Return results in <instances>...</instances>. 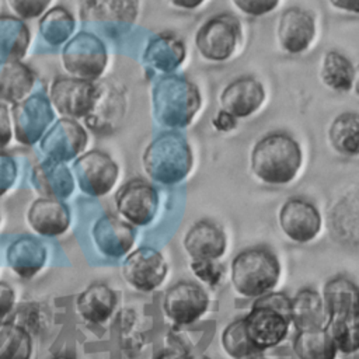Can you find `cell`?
I'll list each match as a JSON object with an SVG mask.
<instances>
[{
  "mask_svg": "<svg viewBox=\"0 0 359 359\" xmlns=\"http://www.w3.org/2000/svg\"><path fill=\"white\" fill-rule=\"evenodd\" d=\"M222 346L233 359H240L250 353L258 352L247 335L244 318L234 320L226 325L222 332Z\"/></svg>",
  "mask_w": 359,
  "mask_h": 359,
  "instance_id": "obj_35",
  "label": "cell"
},
{
  "mask_svg": "<svg viewBox=\"0 0 359 359\" xmlns=\"http://www.w3.org/2000/svg\"><path fill=\"white\" fill-rule=\"evenodd\" d=\"M233 3L248 15H264L272 11L278 0H233Z\"/></svg>",
  "mask_w": 359,
  "mask_h": 359,
  "instance_id": "obj_39",
  "label": "cell"
},
{
  "mask_svg": "<svg viewBox=\"0 0 359 359\" xmlns=\"http://www.w3.org/2000/svg\"><path fill=\"white\" fill-rule=\"evenodd\" d=\"M50 359H73L70 356H65V355H60V356H55V358H50Z\"/></svg>",
  "mask_w": 359,
  "mask_h": 359,
  "instance_id": "obj_48",
  "label": "cell"
},
{
  "mask_svg": "<svg viewBox=\"0 0 359 359\" xmlns=\"http://www.w3.org/2000/svg\"><path fill=\"white\" fill-rule=\"evenodd\" d=\"M353 87H355L356 94L359 95V66H358V69L355 70V74H353Z\"/></svg>",
  "mask_w": 359,
  "mask_h": 359,
  "instance_id": "obj_46",
  "label": "cell"
},
{
  "mask_svg": "<svg viewBox=\"0 0 359 359\" xmlns=\"http://www.w3.org/2000/svg\"><path fill=\"white\" fill-rule=\"evenodd\" d=\"M279 226L289 240L304 244L314 240L320 233L321 216L311 202L289 198L279 210Z\"/></svg>",
  "mask_w": 359,
  "mask_h": 359,
  "instance_id": "obj_14",
  "label": "cell"
},
{
  "mask_svg": "<svg viewBox=\"0 0 359 359\" xmlns=\"http://www.w3.org/2000/svg\"><path fill=\"white\" fill-rule=\"evenodd\" d=\"M325 328L342 353L359 351V287L345 276L330 279L323 289Z\"/></svg>",
  "mask_w": 359,
  "mask_h": 359,
  "instance_id": "obj_1",
  "label": "cell"
},
{
  "mask_svg": "<svg viewBox=\"0 0 359 359\" xmlns=\"http://www.w3.org/2000/svg\"><path fill=\"white\" fill-rule=\"evenodd\" d=\"M353 74L355 70L344 55L334 50L325 53L321 69V79L330 88L348 91L353 84Z\"/></svg>",
  "mask_w": 359,
  "mask_h": 359,
  "instance_id": "obj_33",
  "label": "cell"
},
{
  "mask_svg": "<svg viewBox=\"0 0 359 359\" xmlns=\"http://www.w3.org/2000/svg\"><path fill=\"white\" fill-rule=\"evenodd\" d=\"M32 70L18 60H0V101L17 102L34 86Z\"/></svg>",
  "mask_w": 359,
  "mask_h": 359,
  "instance_id": "obj_27",
  "label": "cell"
},
{
  "mask_svg": "<svg viewBox=\"0 0 359 359\" xmlns=\"http://www.w3.org/2000/svg\"><path fill=\"white\" fill-rule=\"evenodd\" d=\"M213 126L217 129V130H222V132H227V130H231L234 126H236V118L226 112L224 109H222L216 118L213 119Z\"/></svg>",
  "mask_w": 359,
  "mask_h": 359,
  "instance_id": "obj_42",
  "label": "cell"
},
{
  "mask_svg": "<svg viewBox=\"0 0 359 359\" xmlns=\"http://www.w3.org/2000/svg\"><path fill=\"white\" fill-rule=\"evenodd\" d=\"M11 140V123L6 105L0 104V147H4Z\"/></svg>",
  "mask_w": 359,
  "mask_h": 359,
  "instance_id": "obj_41",
  "label": "cell"
},
{
  "mask_svg": "<svg viewBox=\"0 0 359 359\" xmlns=\"http://www.w3.org/2000/svg\"><path fill=\"white\" fill-rule=\"evenodd\" d=\"M247 335L258 352L279 345L289 334L290 299L280 292H269L255 300L243 317Z\"/></svg>",
  "mask_w": 359,
  "mask_h": 359,
  "instance_id": "obj_4",
  "label": "cell"
},
{
  "mask_svg": "<svg viewBox=\"0 0 359 359\" xmlns=\"http://www.w3.org/2000/svg\"><path fill=\"white\" fill-rule=\"evenodd\" d=\"M73 28L74 20L72 14L62 7H56L48 11L39 22L41 34L43 35L45 41L52 45H59L66 41L73 32Z\"/></svg>",
  "mask_w": 359,
  "mask_h": 359,
  "instance_id": "obj_34",
  "label": "cell"
},
{
  "mask_svg": "<svg viewBox=\"0 0 359 359\" xmlns=\"http://www.w3.org/2000/svg\"><path fill=\"white\" fill-rule=\"evenodd\" d=\"M115 206L129 224L146 226L157 213L158 195L156 188L147 181L133 178L118 189Z\"/></svg>",
  "mask_w": 359,
  "mask_h": 359,
  "instance_id": "obj_10",
  "label": "cell"
},
{
  "mask_svg": "<svg viewBox=\"0 0 359 359\" xmlns=\"http://www.w3.org/2000/svg\"><path fill=\"white\" fill-rule=\"evenodd\" d=\"M17 177V165L11 156L0 151V196L14 184Z\"/></svg>",
  "mask_w": 359,
  "mask_h": 359,
  "instance_id": "obj_38",
  "label": "cell"
},
{
  "mask_svg": "<svg viewBox=\"0 0 359 359\" xmlns=\"http://www.w3.org/2000/svg\"><path fill=\"white\" fill-rule=\"evenodd\" d=\"M280 276L278 257L265 247L240 251L231 261L230 279L234 290L248 299H258L275 289Z\"/></svg>",
  "mask_w": 359,
  "mask_h": 359,
  "instance_id": "obj_3",
  "label": "cell"
},
{
  "mask_svg": "<svg viewBox=\"0 0 359 359\" xmlns=\"http://www.w3.org/2000/svg\"><path fill=\"white\" fill-rule=\"evenodd\" d=\"M116 307V294L105 283H93L76 299V309L83 320L91 324L107 321Z\"/></svg>",
  "mask_w": 359,
  "mask_h": 359,
  "instance_id": "obj_26",
  "label": "cell"
},
{
  "mask_svg": "<svg viewBox=\"0 0 359 359\" xmlns=\"http://www.w3.org/2000/svg\"><path fill=\"white\" fill-rule=\"evenodd\" d=\"M316 32L314 20L307 11L292 7L280 15L278 36L282 48L289 53L306 50Z\"/></svg>",
  "mask_w": 359,
  "mask_h": 359,
  "instance_id": "obj_21",
  "label": "cell"
},
{
  "mask_svg": "<svg viewBox=\"0 0 359 359\" xmlns=\"http://www.w3.org/2000/svg\"><path fill=\"white\" fill-rule=\"evenodd\" d=\"M203 0H170V3L175 7L180 8H187V10H192L195 7H198Z\"/></svg>",
  "mask_w": 359,
  "mask_h": 359,
  "instance_id": "obj_45",
  "label": "cell"
},
{
  "mask_svg": "<svg viewBox=\"0 0 359 359\" xmlns=\"http://www.w3.org/2000/svg\"><path fill=\"white\" fill-rule=\"evenodd\" d=\"M80 18L84 22L130 24L137 14L136 0H80Z\"/></svg>",
  "mask_w": 359,
  "mask_h": 359,
  "instance_id": "obj_22",
  "label": "cell"
},
{
  "mask_svg": "<svg viewBox=\"0 0 359 359\" xmlns=\"http://www.w3.org/2000/svg\"><path fill=\"white\" fill-rule=\"evenodd\" d=\"M185 48L182 42L171 34H160L154 36L146 52L144 59L158 70H174L184 59Z\"/></svg>",
  "mask_w": 359,
  "mask_h": 359,
  "instance_id": "obj_29",
  "label": "cell"
},
{
  "mask_svg": "<svg viewBox=\"0 0 359 359\" xmlns=\"http://www.w3.org/2000/svg\"><path fill=\"white\" fill-rule=\"evenodd\" d=\"M293 351L299 359H335L337 345L325 327L297 331Z\"/></svg>",
  "mask_w": 359,
  "mask_h": 359,
  "instance_id": "obj_28",
  "label": "cell"
},
{
  "mask_svg": "<svg viewBox=\"0 0 359 359\" xmlns=\"http://www.w3.org/2000/svg\"><path fill=\"white\" fill-rule=\"evenodd\" d=\"M209 307L206 290L191 280L170 286L163 297V310L175 325H189L199 320Z\"/></svg>",
  "mask_w": 359,
  "mask_h": 359,
  "instance_id": "obj_7",
  "label": "cell"
},
{
  "mask_svg": "<svg viewBox=\"0 0 359 359\" xmlns=\"http://www.w3.org/2000/svg\"><path fill=\"white\" fill-rule=\"evenodd\" d=\"M50 0H8L11 10L21 18H34L41 15Z\"/></svg>",
  "mask_w": 359,
  "mask_h": 359,
  "instance_id": "obj_37",
  "label": "cell"
},
{
  "mask_svg": "<svg viewBox=\"0 0 359 359\" xmlns=\"http://www.w3.org/2000/svg\"><path fill=\"white\" fill-rule=\"evenodd\" d=\"M337 8L359 14V0H330Z\"/></svg>",
  "mask_w": 359,
  "mask_h": 359,
  "instance_id": "obj_44",
  "label": "cell"
},
{
  "mask_svg": "<svg viewBox=\"0 0 359 359\" xmlns=\"http://www.w3.org/2000/svg\"><path fill=\"white\" fill-rule=\"evenodd\" d=\"M167 262L153 247H139L132 251L122 265V276L133 289L151 292L167 276Z\"/></svg>",
  "mask_w": 359,
  "mask_h": 359,
  "instance_id": "obj_12",
  "label": "cell"
},
{
  "mask_svg": "<svg viewBox=\"0 0 359 359\" xmlns=\"http://www.w3.org/2000/svg\"><path fill=\"white\" fill-rule=\"evenodd\" d=\"M87 143L84 129L72 119H60L43 136L41 142L42 151L55 161H69L79 156Z\"/></svg>",
  "mask_w": 359,
  "mask_h": 359,
  "instance_id": "obj_16",
  "label": "cell"
},
{
  "mask_svg": "<svg viewBox=\"0 0 359 359\" xmlns=\"http://www.w3.org/2000/svg\"><path fill=\"white\" fill-rule=\"evenodd\" d=\"M29 43L27 25L14 17H0V57L18 60L24 56Z\"/></svg>",
  "mask_w": 359,
  "mask_h": 359,
  "instance_id": "obj_31",
  "label": "cell"
},
{
  "mask_svg": "<svg viewBox=\"0 0 359 359\" xmlns=\"http://www.w3.org/2000/svg\"><path fill=\"white\" fill-rule=\"evenodd\" d=\"M189 266L192 273L208 286H216L222 280L223 266L217 259H192Z\"/></svg>",
  "mask_w": 359,
  "mask_h": 359,
  "instance_id": "obj_36",
  "label": "cell"
},
{
  "mask_svg": "<svg viewBox=\"0 0 359 359\" xmlns=\"http://www.w3.org/2000/svg\"><path fill=\"white\" fill-rule=\"evenodd\" d=\"M100 88L84 79L57 77L50 87V98L57 112L72 118L87 116L95 107Z\"/></svg>",
  "mask_w": 359,
  "mask_h": 359,
  "instance_id": "obj_11",
  "label": "cell"
},
{
  "mask_svg": "<svg viewBox=\"0 0 359 359\" xmlns=\"http://www.w3.org/2000/svg\"><path fill=\"white\" fill-rule=\"evenodd\" d=\"M264 97L265 93L259 81L254 77H240L224 87L220 104L234 118H244L259 108Z\"/></svg>",
  "mask_w": 359,
  "mask_h": 359,
  "instance_id": "obj_20",
  "label": "cell"
},
{
  "mask_svg": "<svg viewBox=\"0 0 359 359\" xmlns=\"http://www.w3.org/2000/svg\"><path fill=\"white\" fill-rule=\"evenodd\" d=\"M32 338L14 323H0V359H31Z\"/></svg>",
  "mask_w": 359,
  "mask_h": 359,
  "instance_id": "obj_32",
  "label": "cell"
},
{
  "mask_svg": "<svg viewBox=\"0 0 359 359\" xmlns=\"http://www.w3.org/2000/svg\"><path fill=\"white\" fill-rule=\"evenodd\" d=\"M156 118L165 126H187L199 109L198 88L178 76L163 77L153 93Z\"/></svg>",
  "mask_w": 359,
  "mask_h": 359,
  "instance_id": "obj_6",
  "label": "cell"
},
{
  "mask_svg": "<svg viewBox=\"0 0 359 359\" xmlns=\"http://www.w3.org/2000/svg\"><path fill=\"white\" fill-rule=\"evenodd\" d=\"M238 36V20L230 14H220L208 20L198 29L195 43L203 57L222 62L233 53Z\"/></svg>",
  "mask_w": 359,
  "mask_h": 359,
  "instance_id": "obj_9",
  "label": "cell"
},
{
  "mask_svg": "<svg viewBox=\"0 0 359 359\" xmlns=\"http://www.w3.org/2000/svg\"><path fill=\"white\" fill-rule=\"evenodd\" d=\"M63 65L77 79L93 80L101 76L107 65L102 42L93 34H77L63 49Z\"/></svg>",
  "mask_w": 359,
  "mask_h": 359,
  "instance_id": "obj_8",
  "label": "cell"
},
{
  "mask_svg": "<svg viewBox=\"0 0 359 359\" xmlns=\"http://www.w3.org/2000/svg\"><path fill=\"white\" fill-rule=\"evenodd\" d=\"M182 245L192 259H219L226 251L227 238L213 222L199 220L189 227Z\"/></svg>",
  "mask_w": 359,
  "mask_h": 359,
  "instance_id": "obj_18",
  "label": "cell"
},
{
  "mask_svg": "<svg viewBox=\"0 0 359 359\" xmlns=\"http://www.w3.org/2000/svg\"><path fill=\"white\" fill-rule=\"evenodd\" d=\"M73 171L80 189L91 196L108 194L116 182L118 165L100 150H91L74 161Z\"/></svg>",
  "mask_w": 359,
  "mask_h": 359,
  "instance_id": "obj_13",
  "label": "cell"
},
{
  "mask_svg": "<svg viewBox=\"0 0 359 359\" xmlns=\"http://www.w3.org/2000/svg\"><path fill=\"white\" fill-rule=\"evenodd\" d=\"M156 359H194L192 355L184 346H171L160 352Z\"/></svg>",
  "mask_w": 359,
  "mask_h": 359,
  "instance_id": "obj_43",
  "label": "cell"
},
{
  "mask_svg": "<svg viewBox=\"0 0 359 359\" xmlns=\"http://www.w3.org/2000/svg\"><path fill=\"white\" fill-rule=\"evenodd\" d=\"M53 119L49 101L42 94L32 95L13 107V121L18 142L29 146L41 139Z\"/></svg>",
  "mask_w": 359,
  "mask_h": 359,
  "instance_id": "obj_15",
  "label": "cell"
},
{
  "mask_svg": "<svg viewBox=\"0 0 359 359\" xmlns=\"http://www.w3.org/2000/svg\"><path fill=\"white\" fill-rule=\"evenodd\" d=\"M136 238L132 224L114 215H104L93 227V240L101 254L119 258L129 252Z\"/></svg>",
  "mask_w": 359,
  "mask_h": 359,
  "instance_id": "obj_17",
  "label": "cell"
},
{
  "mask_svg": "<svg viewBox=\"0 0 359 359\" xmlns=\"http://www.w3.org/2000/svg\"><path fill=\"white\" fill-rule=\"evenodd\" d=\"M328 320L323 294L306 287L290 299V323L297 331L325 327Z\"/></svg>",
  "mask_w": 359,
  "mask_h": 359,
  "instance_id": "obj_23",
  "label": "cell"
},
{
  "mask_svg": "<svg viewBox=\"0 0 359 359\" xmlns=\"http://www.w3.org/2000/svg\"><path fill=\"white\" fill-rule=\"evenodd\" d=\"M32 184L45 198L65 199L72 195L74 182L67 167L55 160H45L32 170Z\"/></svg>",
  "mask_w": 359,
  "mask_h": 359,
  "instance_id": "obj_24",
  "label": "cell"
},
{
  "mask_svg": "<svg viewBox=\"0 0 359 359\" xmlns=\"http://www.w3.org/2000/svg\"><path fill=\"white\" fill-rule=\"evenodd\" d=\"M302 165L299 143L287 133L273 132L261 137L250 157L254 175L265 184L282 185L290 182Z\"/></svg>",
  "mask_w": 359,
  "mask_h": 359,
  "instance_id": "obj_2",
  "label": "cell"
},
{
  "mask_svg": "<svg viewBox=\"0 0 359 359\" xmlns=\"http://www.w3.org/2000/svg\"><path fill=\"white\" fill-rule=\"evenodd\" d=\"M332 147L344 156L359 154V114L344 112L338 115L330 128Z\"/></svg>",
  "mask_w": 359,
  "mask_h": 359,
  "instance_id": "obj_30",
  "label": "cell"
},
{
  "mask_svg": "<svg viewBox=\"0 0 359 359\" xmlns=\"http://www.w3.org/2000/svg\"><path fill=\"white\" fill-rule=\"evenodd\" d=\"M14 300H15V294L13 287L8 283L0 280V318L6 317L11 311L14 306Z\"/></svg>",
  "mask_w": 359,
  "mask_h": 359,
  "instance_id": "obj_40",
  "label": "cell"
},
{
  "mask_svg": "<svg viewBox=\"0 0 359 359\" xmlns=\"http://www.w3.org/2000/svg\"><path fill=\"white\" fill-rule=\"evenodd\" d=\"M27 220L36 234L43 237H56L69 229L70 212L59 199L41 198L31 203Z\"/></svg>",
  "mask_w": 359,
  "mask_h": 359,
  "instance_id": "obj_19",
  "label": "cell"
},
{
  "mask_svg": "<svg viewBox=\"0 0 359 359\" xmlns=\"http://www.w3.org/2000/svg\"><path fill=\"white\" fill-rule=\"evenodd\" d=\"M240 359H266V358L262 355V352H254V353H250V355L243 356Z\"/></svg>",
  "mask_w": 359,
  "mask_h": 359,
  "instance_id": "obj_47",
  "label": "cell"
},
{
  "mask_svg": "<svg viewBox=\"0 0 359 359\" xmlns=\"http://www.w3.org/2000/svg\"><path fill=\"white\" fill-rule=\"evenodd\" d=\"M147 175L165 185L182 181L191 167L192 154L187 140L180 133H163L154 139L143 154Z\"/></svg>",
  "mask_w": 359,
  "mask_h": 359,
  "instance_id": "obj_5",
  "label": "cell"
},
{
  "mask_svg": "<svg viewBox=\"0 0 359 359\" xmlns=\"http://www.w3.org/2000/svg\"><path fill=\"white\" fill-rule=\"evenodd\" d=\"M46 261V248L31 237L22 236L7 248V262L10 268L24 279H29L39 272Z\"/></svg>",
  "mask_w": 359,
  "mask_h": 359,
  "instance_id": "obj_25",
  "label": "cell"
}]
</instances>
